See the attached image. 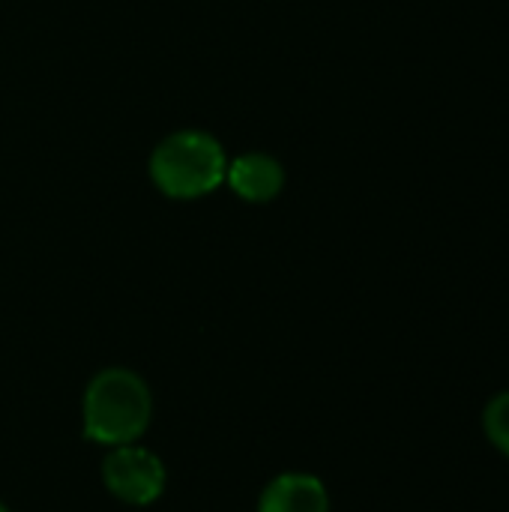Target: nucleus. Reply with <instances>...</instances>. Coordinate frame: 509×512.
Listing matches in <instances>:
<instances>
[{"label": "nucleus", "instance_id": "1", "mask_svg": "<svg viewBox=\"0 0 509 512\" xmlns=\"http://www.w3.org/2000/svg\"><path fill=\"white\" fill-rule=\"evenodd\" d=\"M84 438L102 447L138 444L153 420L147 381L132 369H102L90 378L81 402Z\"/></svg>", "mask_w": 509, "mask_h": 512}, {"label": "nucleus", "instance_id": "2", "mask_svg": "<svg viewBox=\"0 0 509 512\" xmlns=\"http://www.w3.org/2000/svg\"><path fill=\"white\" fill-rule=\"evenodd\" d=\"M225 171V147L204 129L171 132L150 153V180L174 201H195L216 192L225 183Z\"/></svg>", "mask_w": 509, "mask_h": 512}, {"label": "nucleus", "instance_id": "3", "mask_svg": "<svg viewBox=\"0 0 509 512\" xmlns=\"http://www.w3.org/2000/svg\"><path fill=\"white\" fill-rule=\"evenodd\" d=\"M102 483L117 501L129 507H147L162 498L168 474L153 450L138 444H123V447H111V453L105 456Z\"/></svg>", "mask_w": 509, "mask_h": 512}, {"label": "nucleus", "instance_id": "4", "mask_svg": "<svg viewBox=\"0 0 509 512\" xmlns=\"http://www.w3.org/2000/svg\"><path fill=\"white\" fill-rule=\"evenodd\" d=\"M225 183L249 204H267L285 189V168L270 153H243L228 162Z\"/></svg>", "mask_w": 509, "mask_h": 512}, {"label": "nucleus", "instance_id": "5", "mask_svg": "<svg viewBox=\"0 0 509 512\" xmlns=\"http://www.w3.org/2000/svg\"><path fill=\"white\" fill-rule=\"evenodd\" d=\"M258 512H330V495L312 474H279L261 492Z\"/></svg>", "mask_w": 509, "mask_h": 512}, {"label": "nucleus", "instance_id": "6", "mask_svg": "<svg viewBox=\"0 0 509 512\" xmlns=\"http://www.w3.org/2000/svg\"><path fill=\"white\" fill-rule=\"evenodd\" d=\"M483 429H486V438L495 444V450H501L509 459V390L507 393H498L486 411H483Z\"/></svg>", "mask_w": 509, "mask_h": 512}, {"label": "nucleus", "instance_id": "7", "mask_svg": "<svg viewBox=\"0 0 509 512\" xmlns=\"http://www.w3.org/2000/svg\"><path fill=\"white\" fill-rule=\"evenodd\" d=\"M0 512H9V507H6V504H3V501H0Z\"/></svg>", "mask_w": 509, "mask_h": 512}]
</instances>
